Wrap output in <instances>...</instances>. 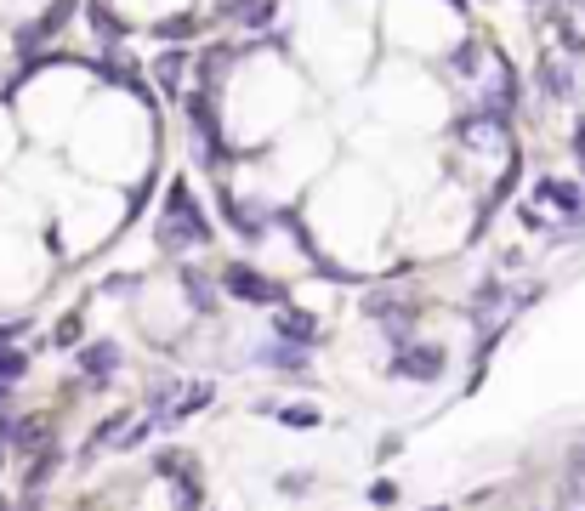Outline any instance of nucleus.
<instances>
[{"instance_id":"obj_2","label":"nucleus","mask_w":585,"mask_h":511,"mask_svg":"<svg viewBox=\"0 0 585 511\" xmlns=\"http://www.w3.org/2000/svg\"><path fill=\"white\" fill-rule=\"evenodd\" d=\"M392 375H398V381H415V387H426V381H438V375H444V353H438V347H398V358H392Z\"/></svg>"},{"instance_id":"obj_11","label":"nucleus","mask_w":585,"mask_h":511,"mask_svg":"<svg viewBox=\"0 0 585 511\" xmlns=\"http://www.w3.org/2000/svg\"><path fill=\"white\" fill-rule=\"evenodd\" d=\"M495 307H500V284L489 279V284H483V290H478V296H472V318H478V324H483V318L495 313Z\"/></svg>"},{"instance_id":"obj_10","label":"nucleus","mask_w":585,"mask_h":511,"mask_svg":"<svg viewBox=\"0 0 585 511\" xmlns=\"http://www.w3.org/2000/svg\"><path fill=\"white\" fill-rule=\"evenodd\" d=\"M114 438H125V415H108V421L97 426V432H91L86 455H97V449H103V443H114Z\"/></svg>"},{"instance_id":"obj_15","label":"nucleus","mask_w":585,"mask_h":511,"mask_svg":"<svg viewBox=\"0 0 585 511\" xmlns=\"http://www.w3.org/2000/svg\"><path fill=\"white\" fill-rule=\"evenodd\" d=\"M52 472H57V449H40V460L29 466V483H46Z\"/></svg>"},{"instance_id":"obj_17","label":"nucleus","mask_w":585,"mask_h":511,"mask_svg":"<svg viewBox=\"0 0 585 511\" xmlns=\"http://www.w3.org/2000/svg\"><path fill=\"white\" fill-rule=\"evenodd\" d=\"M69 341H80V318H63L57 324V347H69Z\"/></svg>"},{"instance_id":"obj_8","label":"nucleus","mask_w":585,"mask_h":511,"mask_svg":"<svg viewBox=\"0 0 585 511\" xmlns=\"http://www.w3.org/2000/svg\"><path fill=\"white\" fill-rule=\"evenodd\" d=\"M534 194L546 199V205H557V211H580V188H574V182H540V188H534Z\"/></svg>"},{"instance_id":"obj_19","label":"nucleus","mask_w":585,"mask_h":511,"mask_svg":"<svg viewBox=\"0 0 585 511\" xmlns=\"http://www.w3.org/2000/svg\"><path fill=\"white\" fill-rule=\"evenodd\" d=\"M398 449H404V438L392 432V438H381V449H375V460H392V455H398Z\"/></svg>"},{"instance_id":"obj_1","label":"nucleus","mask_w":585,"mask_h":511,"mask_svg":"<svg viewBox=\"0 0 585 511\" xmlns=\"http://www.w3.org/2000/svg\"><path fill=\"white\" fill-rule=\"evenodd\" d=\"M211 239V222L194 211V199H188V188H171V211H165V222H160V245L165 250H188V245H205Z\"/></svg>"},{"instance_id":"obj_5","label":"nucleus","mask_w":585,"mask_h":511,"mask_svg":"<svg viewBox=\"0 0 585 511\" xmlns=\"http://www.w3.org/2000/svg\"><path fill=\"white\" fill-rule=\"evenodd\" d=\"M69 18H74V0H57V6L46 12V18H35L29 29H23V35H18V46L29 52V46H40V40H52V35H57V29H63Z\"/></svg>"},{"instance_id":"obj_22","label":"nucleus","mask_w":585,"mask_h":511,"mask_svg":"<svg viewBox=\"0 0 585 511\" xmlns=\"http://www.w3.org/2000/svg\"><path fill=\"white\" fill-rule=\"evenodd\" d=\"M0 460H6V455H0Z\"/></svg>"},{"instance_id":"obj_21","label":"nucleus","mask_w":585,"mask_h":511,"mask_svg":"<svg viewBox=\"0 0 585 511\" xmlns=\"http://www.w3.org/2000/svg\"><path fill=\"white\" fill-rule=\"evenodd\" d=\"M0 404H6V387H0Z\"/></svg>"},{"instance_id":"obj_12","label":"nucleus","mask_w":585,"mask_h":511,"mask_svg":"<svg viewBox=\"0 0 585 511\" xmlns=\"http://www.w3.org/2000/svg\"><path fill=\"white\" fill-rule=\"evenodd\" d=\"M154 74H160V86H165V91H177V80H182V52H177V46L160 57V69H154Z\"/></svg>"},{"instance_id":"obj_14","label":"nucleus","mask_w":585,"mask_h":511,"mask_svg":"<svg viewBox=\"0 0 585 511\" xmlns=\"http://www.w3.org/2000/svg\"><path fill=\"white\" fill-rule=\"evenodd\" d=\"M284 426H319V409H307V404H290V409H273Z\"/></svg>"},{"instance_id":"obj_3","label":"nucleus","mask_w":585,"mask_h":511,"mask_svg":"<svg viewBox=\"0 0 585 511\" xmlns=\"http://www.w3.org/2000/svg\"><path fill=\"white\" fill-rule=\"evenodd\" d=\"M222 284H228L239 301H279V284L262 279V273H256V267H245V262H233L228 273H222Z\"/></svg>"},{"instance_id":"obj_16","label":"nucleus","mask_w":585,"mask_h":511,"mask_svg":"<svg viewBox=\"0 0 585 511\" xmlns=\"http://www.w3.org/2000/svg\"><path fill=\"white\" fill-rule=\"evenodd\" d=\"M194 35V18H165L160 23V40H188Z\"/></svg>"},{"instance_id":"obj_4","label":"nucleus","mask_w":585,"mask_h":511,"mask_svg":"<svg viewBox=\"0 0 585 511\" xmlns=\"http://www.w3.org/2000/svg\"><path fill=\"white\" fill-rule=\"evenodd\" d=\"M80 370H86L91 387H103L108 375L120 370V347H114V341H97V347H86V353H80Z\"/></svg>"},{"instance_id":"obj_20","label":"nucleus","mask_w":585,"mask_h":511,"mask_svg":"<svg viewBox=\"0 0 585 511\" xmlns=\"http://www.w3.org/2000/svg\"><path fill=\"white\" fill-rule=\"evenodd\" d=\"M568 500H585V477L580 483H568Z\"/></svg>"},{"instance_id":"obj_6","label":"nucleus","mask_w":585,"mask_h":511,"mask_svg":"<svg viewBox=\"0 0 585 511\" xmlns=\"http://www.w3.org/2000/svg\"><path fill=\"white\" fill-rule=\"evenodd\" d=\"M540 86H546L551 97H557V103H568V97L580 91V74L568 69L563 57H546V63H540Z\"/></svg>"},{"instance_id":"obj_7","label":"nucleus","mask_w":585,"mask_h":511,"mask_svg":"<svg viewBox=\"0 0 585 511\" xmlns=\"http://www.w3.org/2000/svg\"><path fill=\"white\" fill-rule=\"evenodd\" d=\"M273 330H279V341H319V324H313V318L307 313H296V307H284L279 318H273Z\"/></svg>"},{"instance_id":"obj_18","label":"nucleus","mask_w":585,"mask_h":511,"mask_svg":"<svg viewBox=\"0 0 585 511\" xmlns=\"http://www.w3.org/2000/svg\"><path fill=\"white\" fill-rule=\"evenodd\" d=\"M370 500H375V506H392V500H398V483H375Z\"/></svg>"},{"instance_id":"obj_9","label":"nucleus","mask_w":585,"mask_h":511,"mask_svg":"<svg viewBox=\"0 0 585 511\" xmlns=\"http://www.w3.org/2000/svg\"><path fill=\"white\" fill-rule=\"evenodd\" d=\"M23 375H29V353L0 347V387H12V381H23Z\"/></svg>"},{"instance_id":"obj_13","label":"nucleus","mask_w":585,"mask_h":511,"mask_svg":"<svg viewBox=\"0 0 585 511\" xmlns=\"http://www.w3.org/2000/svg\"><path fill=\"white\" fill-rule=\"evenodd\" d=\"M262 364H273V370H302L307 358L296 353V347H267V353H262Z\"/></svg>"}]
</instances>
